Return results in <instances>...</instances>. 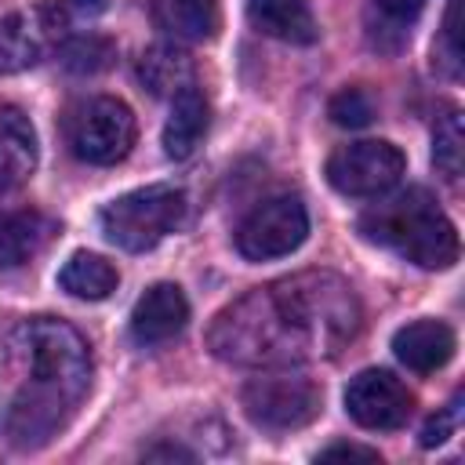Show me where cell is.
I'll list each match as a JSON object with an SVG mask.
<instances>
[{
    "instance_id": "6da1fadb",
    "label": "cell",
    "mask_w": 465,
    "mask_h": 465,
    "mask_svg": "<svg viewBox=\"0 0 465 465\" xmlns=\"http://www.w3.org/2000/svg\"><path fill=\"white\" fill-rule=\"evenodd\" d=\"M360 320L356 291L338 272L309 269L225 305L207 331V345L236 367H298L338 356L356 338Z\"/></svg>"
},
{
    "instance_id": "7a4b0ae2",
    "label": "cell",
    "mask_w": 465,
    "mask_h": 465,
    "mask_svg": "<svg viewBox=\"0 0 465 465\" xmlns=\"http://www.w3.org/2000/svg\"><path fill=\"white\" fill-rule=\"evenodd\" d=\"M91 349L54 316L18 320L0 341V432L18 450L51 443L91 389Z\"/></svg>"
},
{
    "instance_id": "3957f363",
    "label": "cell",
    "mask_w": 465,
    "mask_h": 465,
    "mask_svg": "<svg viewBox=\"0 0 465 465\" xmlns=\"http://www.w3.org/2000/svg\"><path fill=\"white\" fill-rule=\"evenodd\" d=\"M385 196V193H381ZM360 232L400 254L418 269H450L458 262V232L454 222L440 211L436 196L421 185L400 189L360 214Z\"/></svg>"
},
{
    "instance_id": "277c9868",
    "label": "cell",
    "mask_w": 465,
    "mask_h": 465,
    "mask_svg": "<svg viewBox=\"0 0 465 465\" xmlns=\"http://www.w3.org/2000/svg\"><path fill=\"white\" fill-rule=\"evenodd\" d=\"M185 218V193L178 185L156 182L131 189L116 200H109L98 214V225L109 243L120 251H149L156 247L167 232H174Z\"/></svg>"
},
{
    "instance_id": "5b68a950",
    "label": "cell",
    "mask_w": 465,
    "mask_h": 465,
    "mask_svg": "<svg viewBox=\"0 0 465 465\" xmlns=\"http://www.w3.org/2000/svg\"><path fill=\"white\" fill-rule=\"evenodd\" d=\"M243 414L265 429V432H294L305 429L320 407H323V389L294 367H262L258 378H251L240 392Z\"/></svg>"
},
{
    "instance_id": "8992f818",
    "label": "cell",
    "mask_w": 465,
    "mask_h": 465,
    "mask_svg": "<svg viewBox=\"0 0 465 465\" xmlns=\"http://www.w3.org/2000/svg\"><path fill=\"white\" fill-rule=\"evenodd\" d=\"M65 145L76 160L94 163V167H109L116 160H124L134 145V113L109 94H94L76 102L65 113Z\"/></svg>"
},
{
    "instance_id": "52a82bcc",
    "label": "cell",
    "mask_w": 465,
    "mask_h": 465,
    "mask_svg": "<svg viewBox=\"0 0 465 465\" xmlns=\"http://www.w3.org/2000/svg\"><path fill=\"white\" fill-rule=\"evenodd\" d=\"M407 160L403 153L385 142V138H367V142H349L341 149L331 153L327 160V182L341 193V196H381L389 193L400 174H403Z\"/></svg>"
},
{
    "instance_id": "ba28073f",
    "label": "cell",
    "mask_w": 465,
    "mask_h": 465,
    "mask_svg": "<svg viewBox=\"0 0 465 465\" xmlns=\"http://www.w3.org/2000/svg\"><path fill=\"white\" fill-rule=\"evenodd\" d=\"M309 236V214L298 196L262 200L236 229V251L251 262H269L298 251Z\"/></svg>"
},
{
    "instance_id": "9c48e42d",
    "label": "cell",
    "mask_w": 465,
    "mask_h": 465,
    "mask_svg": "<svg viewBox=\"0 0 465 465\" xmlns=\"http://www.w3.org/2000/svg\"><path fill=\"white\" fill-rule=\"evenodd\" d=\"M345 411H349V418L356 425L389 432V429H400L411 418L414 392L396 374L367 367L356 378H349V385H345Z\"/></svg>"
},
{
    "instance_id": "30bf717a",
    "label": "cell",
    "mask_w": 465,
    "mask_h": 465,
    "mask_svg": "<svg viewBox=\"0 0 465 465\" xmlns=\"http://www.w3.org/2000/svg\"><path fill=\"white\" fill-rule=\"evenodd\" d=\"M189 323V302L178 283H153L131 309V338L145 349L174 341Z\"/></svg>"
},
{
    "instance_id": "8fae6325",
    "label": "cell",
    "mask_w": 465,
    "mask_h": 465,
    "mask_svg": "<svg viewBox=\"0 0 465 465\" xmlns=\"http://www.w3.org/2000/svg\"><path fill=\"white\" fill-rule=\"evenodd\" d=\"M454 331L443 320H414L392 334V352L407 371L432 374L454 356Z\"/></svg>"
},
{
    "instance_id": "7c38bea8",
    "label": "cell",
    "mask_w": 465,
    "mask_h": 465,
    "mask_svg": "<svg viewBox=\"0 0 465 465\" xmlns=\"http://www.w3.org/2000/svg\"><path fill=\"white\" fill-rule=\"evenodd\" d=\"M36 167V131L18 105H0V193L29 182Z\"/></svg>"
},
{
    "instance_id": "4fadbf2b",
    "label": "cell",
    "mask_w": 465,
    "mask_h": 465,
    "mask_svg": "<svg viewBox=\"0 0 465 465\" xmlns=\"http://www.w3.org/2000/svg\"><path fill=\"white\" fill-rule=\"evenodd\" d=\"M58 225L40 214V211H11L0 214V269H22L29 265L36 254H44V247L54 240Z\"/></svg>"
},
{
    "instance_id": "5bb4252c",
    "label": "cell",
    "mask_w": 465,
    "mask_h": 465,
    "mask_svg": "<svg viewBox=\"0 0 465 465\" xmlns=\"http://www.w3.org/2000/svg\"><path fill=\"white\" fill-rule=\"evenodd\" d=\"M153 25L174 44H203L218 33V0H149Z\"/></svg>"
},
{
    "instance_id": "9a60e30c",
    "label": "cell",
    "mask_w": 465,
    "mask_h": 465,
    "mask_svg": "<svg viewBox=\"0 0 465 465\" xmlns=\"http://www.w3.org/2000/svg\"><path fill=\"white\" fill-rule=\"evenodd\" d=\"M247 18L258 33L283 44H312L320 36L305 0H247Z\"/></svg>"
},
{
    "instance_id": "2e32d148",
    "label": "cell",
    "mask_w": 465,
    "mask_h": 465,
    "mask_svg": "<svg viewBox=\"0 0 465 465\" xmlns=\"http://www.w3.org/2000/svg\"><path fill=\"white\" fill-rule=\"evenodd\" d=\"M207 120H211L207 98L193 84L182 87L178 94H171V113H167V124H163V153L171 160L193 156V149L207 134Z\"/></svg>"
},
{
    "instance_id": "e0dca14e",
    "label": "cell",
    "mask_w": 465,
    "mask_h": 465,
    "mask_svg": "<svg viewBox=\"0 0 465 465\" xmlns=\"http://www.w3.org/2000/svg\"><path fill=\"white\" fill-rule=\"evenodd\" d=\"M120 283V272L113 262H105L102 254H91V251H76L65 258V265L58 269V287L73 298H84V302H102L116 291Z\"/></svg>"
},
{
    "instance_id": "ac0fdd59",
    "label": "cell",
    "mask_w": 465,
    "mask_h": 465,
    "mask_svg": "<svg viewBox=\"0 0 465 465\" xmlns=\"http://www.w3.org/2000/svg\"><path fill=\"white\" fill-rule=\"evenodd\" d=\"M138 80L149 94H178L193 84V58L178 44H153L138 54Z\"/></svg>"
},
{
    "instance_id": "d6986e66",
    "label": "cell",
    "mask_w": 465,
    "mask_h": 465,
    "mask_svg": "<svg viewBox=\"0 0 465 465\" xmlns=\"http://www.w3.org/2000/svg\"><path fill=\"white\" fill-rule=\"evenodd\" d=\"M425 0H367V29L371 44L381 51H396L407 44L411 25L418 22Z\"/></svg>"
},
{
    "instance_id": "ffe728a7",
    "label": "cell",
    "mask_w": 465,
    "mask_h": 465,
    "mask_svg": "<svg viewBox=\"0 0 465 465\" xmlns=\"http://www.w3.org/2000/svg\"><path fill=\"white\" fill-rule=\"evenodd\" d=\"M40 58V29L25 15L0 18V76L22 73Z\"/></svg>"
},
{
    "instance_id": "44dd1931",
    "label": "cell",
    "mask_w": 465,
    "mask_h": 465,
    "mask_svg": "<svg viewBox=\"0 0 465 465\" xmlns=\"http://www.w3.org/2000/svg\"><path fill=\"white\" fill-rule=\"evenodd\" d=\"M62 65L76 76H94V73H105L116 58V44L109 36H98V33H76L62 44L58 51Z\"/></svg>"
},
{
    "instance_id": "7402d4cb",
    "label": "cell",
    "mask_w": 465,
    "mask_h": 465,
    "mask_svg": "<svg viewBox=\"0 0 465 465\" xmlns=\"http://www.w3.org/2000/svg\"><path fill=\"white\" fill-rule=\"evenodd\" d=\"M461 160H465V149H461V113L447 109L436 120V131H432V163H436V171L447 182H458L461 178Z\"/></svg>"
},
{
    "instance_id": "603a6c76",
    "label": "cell",
    "mask_w": 465,
    "mask_h": 465,
    "mask_svg": "<svg viewBox=\"0 0 465 465\" xmlns=\"http://www.w3.org/2000/svg\"><path fill=\"white\" fill-rule=\"evenodd\" d=\"M105 11V0H47L40 25L47 33H73L87 22H94Z\"/></svg>"
},
{
    "instance_id": "cb8c5ba5",
    "label": "cell",
    "mask_w": 465,
    "mask_h": 465,
    "mask_svg": "<svg viewBox=\"0 0 465 465\" xmlns=\"http://www.w3.org/2000/svg\"><path fill=\"white\" fill-rule=\"evenodd\" d=\"M327 116L338 124V127H367L374 120V105L371 98L360 91V87H345L331 98L327 105Z\"/></svg>"
},
{
    "instance_id": "d4e9b609",
    "label": "cell",
    "mask_w": 465,
    "mask_h": 465,
    "mask_svg": "<svg viewBox=\"0 0 465 465\" xmlns=\"http://www.w3.org/2000/svg\"><path fill=\"white\" fill-rule=\"evenodd\" d=\"M458 18H461V0H450L447 15H443V29H440V47H436V65L447 76L461 73V29H458Z\"/></svg>"
},
{
    "instance_id": "484cf974",
    "label": "cell",
    "mask_w": 465,
    "mask_h": 465,
    "mask_svg": "<svg viewBox=\"0 0 465 465\" xmlns=\"http://www.w3.org/2000/svg\"><path fill=\"white\" fill-rule=\"evenodd\" d=\"M458 418H461V392H458L443 411H436V414L425 421V429H421V447H436V443H443L447 436H454Z\"/></svg>"
},
{
    "instance_id": "4316f807",
    "label": "cell",
    "mask_w": 465,
    "mask_h": 465,
    "mask_svg": "<svg viewBox=\"0 0 465 465\" xmlns=\"http://www.w3.org/2000/svg\"><path fill=\"white\" fill-rule=\"evenodd\" d=\"M320 458H323V461H331V458H363V461H381L374 447H360V443H331V447H323V450H320Z\"/></svg>"
},
{
    "instance_id": "83f0119b",
    "label": "cell",
    "mask_w": 465,
    "mask_h": 465,
    "mask_svg": "<svg viewBox=\"0 0 465 465\" xmlns=\"http://www.w3.org/2000/svg\"><path fill=\"white\" fill-rule=\"evenodd\" d=\"M145 458H193V450H185V447H178V443H167V447H149L145 450Z\"/></svg>"
}]
</instances>
